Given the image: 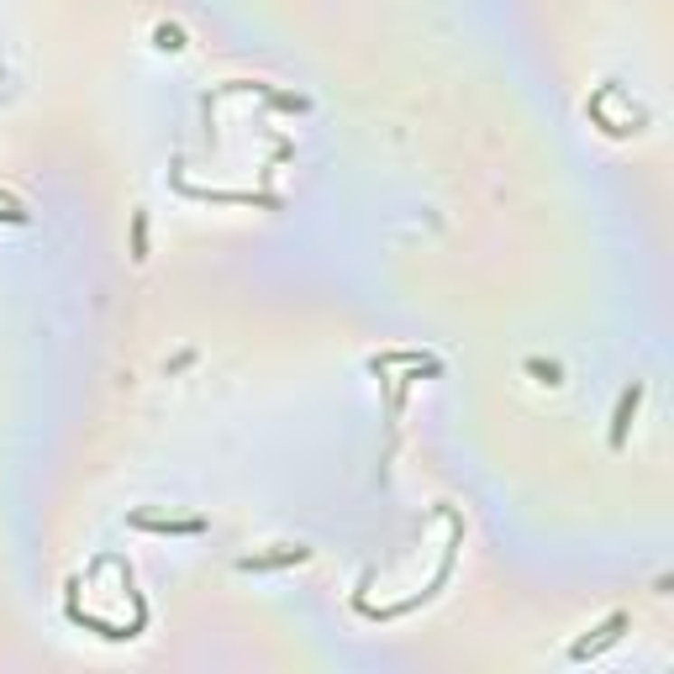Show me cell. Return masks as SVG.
<instances>
[{"label":"cell","instance_id":"5b68a950","mask_svg":"<svg viewBox=\"0 0 674 674\" xmlns=\"http://www.w3.org/2000/svg\"><path fill=\"white\" fill-rule=\"evenodd\" d=\"M132 258H148V211H132Z\"/></svg>","mask_w":674,"mask_h":674},{"label":"cell","instance_id":"3957f363","mask_svg":"<svg viewBox=\"0 0 674 674\" xmlns=\"http://www.w3.org/2000/svg\"><path fill=\"white\" fill-rule=\"evenodd\" d=\"M306 558H311V548H301V543H295V548L253 553V558H243V564H238V569H285V564H306Z\"/></svg>","mask_w":674,"mask_h":674},{"label":"cell","instance_id":"6da1fadb","mask_svg":"<svg viewBox=\"0 0 674 674\" xmlns=\"http://www.w3.org/2000/svg\"><path fill=\"white\" fill-rule=\"evenodd\" d=\"M638 406H643V379H632V385L622 390V400H616V417H612V448H616V454L627 448V432H632Z\"/></svg>","mask_w":674,"mask_h":674},{"label":"cell","instance_id":"7a4b0ae2","mask_svg":"<svg viewBox=\"0 0 674 674\" xmlns=\"http://www.w3.org/2000/svg\"><path fill=\"white\" fill-rule=\"evenodd\" d=\"M627 622H632V616H627V612H612V616H606V622H601V627H595V638H585V643H575V648H569V659H590V653H601V648H612L616 638L627 632Z\"/></svg>","mask_w":674,"mask_h":674},{"label":"cell","instance_id":"52a82bcc","mask_svg":"<svg viewBox=\"0 0 674 674\" xmlns=\"http://www.w3.org/2000/svg\"><path fill=\"white\" fill-rule=\"evenodd\" d=\"M532 374H543V385H558V364H543V359H532Z\"/></svg>","mask_w":674,"mask_h":674},{"label":"cell","instance_id":"ba28073f","mask_svg":"<svg viewBox=\"0 0 674 674\" xmlns=\"http://www.w3.org/2000/svg\"><path fill=\"white\" fill-rule=\"evenodd\" d=\"M0 216H5V221H16V227H22V221H27V211H22V206H16V201H5V195H0Z\"/></svg>","mask_w":674,"mask_h":674},{"label":"cell","instance_id":"8992f818","mask_svg":"<svg viewBox=\"0 0 674 674\" xmlns=\"http://www.w3.org/2000/svg\"><path fill=\"white\" fill-rule=\"evenodd\" d=\"M154 42L164 48V53H184V32L174 27V22H164V27H154Z\"/></svg>","mask_w":674,"mask_h":674},{"label":"cell","instance_id":"277c9868","mask_svg":"<svg viewBox=\"0 0 674 674\" xmlns=\"http://www.w3.org/2000/svg\"><path fill=\"white\" fill-rule=\"evenodd\" d=\"M132 527H143V532H180V538H195L206 521L190 517V521H164V517H132Z\"/></svg>","mask_w":674,"mask_h":674}]
</instances>
